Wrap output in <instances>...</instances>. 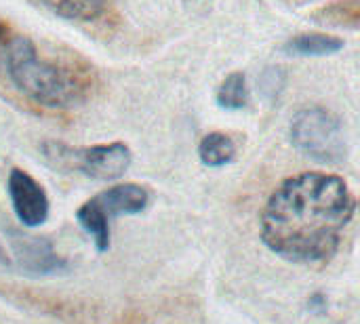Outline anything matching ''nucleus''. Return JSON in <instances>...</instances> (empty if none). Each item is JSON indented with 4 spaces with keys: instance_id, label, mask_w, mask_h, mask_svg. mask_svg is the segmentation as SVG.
Masks as SVG:
<instances>
[{
    "instance_id": "10",
    "label": "nucleus",
    "mask_w": 360,
    "mask_h": 324,
    "mask_svg": "<svg viewBox=\"0 0 360 324\" xmlns=\"http://www.w3.org/2000/svg\"><path fill=\"white\" fill-rule=\"evenodd\" d=\"M217 105L224 110H243L249 103V84L243 72H230L217 89Z\"/></svg>"
},
{
    "instance_id": "8",
    "label": "nucleus",
    "mask_w": 360,
    "mask_h": 324,
    "mask_svg": "<svg viewBox=\"0 0 360 324\" xmlns=\"http://www.w3.org/2000/svg\"><path fill=\"white\" fill-rule=\"evenodd\" d=\"M342 48H344V40L325 32L300 34L285 44V53L293 57H329L340 53Z\"/></svg>"
},
{
    "instance_id": "5",
    "label": "nucleus",
    "mask_w": 360,
    "mask_h": 324,
    "mask_svg": "<svg viewBox=\"0 0 360 324\" xmlns=\"http://www.w3.org/2000/svg\"><path fill=\"white\" fill-rule=\"evenodd\" d=\"M42 150L46 160L55 162L57 169H72L97 181L120 179L133 162V154L122 141L97 143L82 150H74L63 143H44Z\"/></svg>"
},
{
    "instance_id": "7",
    "label": "nucleus",
    "mask_w": 360,
    "mask_h": 324,
    "mask_svg": "<svg viewBox=\"0 0 360 324\" xmlns=\"http://www.w3.org/2000/svg\"><path fill=\"white\" fill-rule=\"evenodd\" d=\"M42 8L51 11L53 15L78 21V23H91L105 15L110 0H34Z\"/></svg>"
},
{
    "instance_id": "1",
    "label": "nucleus",
    "mask_w": 360,
    "mask_h": 324,
    "mask_svg": "<svg viewBox=\"0 0 360 324\" xmlns=\"http://www.w3.org/2000/svg\"><path fill=\"white\" fill-rule=\"evenodd\" d=\"M356 213L348 181L333 173L304 171L281 181L259 215V238L285 261L312 266L335 257Z\"/></svg>"
},
{
    "instance_id": "4",
    "label": "nucleus",
    "mask_w": 360,
    "mask_h": 324,
    "mask_svg": "<svg viewBox=\"0 0 360 324\" xmlns=\"http://www.w3.org/2000/svg\"><path fill=\"white\" fill-rule=\"evenodd\" d=\"M291 143L321 164H340L348 143L342 120L327 108H306L291 120Z\"/></svg>"
},
{
    "instance_id": "3",
    "label": "nucleus",
    "mask_w": 360,
    "mask_h": 324,
    "mask_svg": "<svg viewBox=\"0 0 360 324\" xmlns=\"http://www.w3.org/2000/svg\"><path fill=\"white\" fill-rule=\"evenodd\" d=\"M150 192L139 183H116L86 200L78 211L76 219L80 228L91 236L97 251L110 249V223L120 215H137L146 211Z\"/></svg>"
},
{
    "instance_id": "6",
    "label": "nucleus",
    "mask_w": 360,
    "mask_h": 324,
    "mask_svg": "<svg viewBox=\"0 0 360 324\" xmlns=\"http://www.w3.org/2000/svg\"><path fill=\"white\" fill-rule=\"evenodd\" d=\"M6 190L15 215L25 228H40L49 219L46 192L30 173L21 169H13L8 173Z\"/></svg>"
},
{
    "instance_id": "2",
    "label": "nucleus",
    "mask_w": 360,
    "mask_h": 324,
    "mask_svg": "<svg viewBox=\"0 0 360 324\" xmlns=\"http://www.w3.org/2000/svg\"><path fill=\"white\" fill-rule=\"evenodd\" d=\"M2 53L11 84L30 101L49 110H70L89 97L91 76L68 59L44 55L27 36H8Z\"/></svg>"
},
{
    "instance_id": "9",
    "label": "nucleus",
    "mask_w": 360,
    "mask_h": 324,
    "mask_svg": "<svg viewBox=\"0 0 360 324\" xmlns=\"http://www.w3.org/2000/svg\"><path fill=\"white\" fill-rule=\"evenodd\" d=\"M198 156L207 167H226L236 158V143L230 135L213 131L200 139Z\"/></svg>"
},
{
    "instance_id": "11",
    "label": "nucleus",
    "mask_w": 360,
    "mask_h": 324,
    "mask_svg": "<svg viewBox=\"0 0 360 324\" xmlns=\"http://www.w3.org/2000/svg\"><path fill=\"white\" fill-rule=\"evenodd\" d=\"M6 38H8V32H6V25H4V23L0 21V46H2L4 42H6Z\"/></svg>"
}]
</instances>
